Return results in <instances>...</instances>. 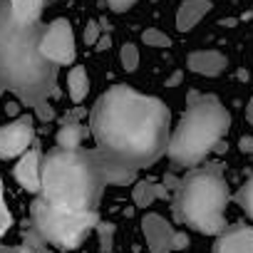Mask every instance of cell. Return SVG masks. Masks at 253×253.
<instances>
[{
	"mask_svg": "<svg viewBox=\"0 0 253 253\" xmlns=\"http://www.w3.org/2000/svg\"><path fill=\"white\" fill-rule=\"evenodd\" d=\"M209 10H211V0H184L176 10V30L189 33L209 15Z\"/></svg>",
	"mask_w": 253,
	"mask_h": 253,
	"instance_id": "obj_13",
	"label": "cell"
},
{
	"mask_svg": "<svg viewBox=\"0 0 253 253\" xmlns=\"http://www.w3.org/2000/svg\"><path fill=\"white\" fill-rule=\"evenodd\" d=\"M3 92H5V89H3V84H0V94H3Z\"/></svg>",
	"mask_w": 253,
	"mask_h": 253,
	"instance_id": "obj_29",
	"label": "cell"
},
{
	"mask_svg": "<svg viewBox=\"0 0 253 253\" xmlns=\"http://www.w3.org/2000/svg\"><path fill=\"white\" fill-rule=\"evenodd\" d=\"M119 60H122V67L126 72H137L139 67V50L134 42H124L122 50H119Z\"/></svg>",
	"mask_w": 253,
	"mask_h": 253,
	"instance_id": "obj_18",
	"label": "cell"
},
{
	"mask_svg": "<svg viewBox=\"0 0 253 253\" xmlns=\"http://www.w3.org/2000/svg\"><path fill=\"white\" fill-rule=\"evenodd\" d=\"M169 107L129 84H114L97 97L89 109V134L99 159L122 179L134 184L142 169H149L167 154Z\"/></svg>",
	"mask_w": 253,
	"mask_h": 253,
	"instance_id": "obj_1",
	"label": "cell"
},
{
	"mask_svg": "<svg viewBox=\"0 0 253 253\" xmlns=\"http://www.w3.org/2000/svg\"><path fill=\"white\" fill-rule=\"evenodd\" d=\"M233 199H236V204L246 211V216L253 221V176H251V179H248L238 191H236V196H233Z\"/></svg>",
	"mask_w": 253,
	"mask_h": 253,
	"instance_id": "obj_17",
	"label": "cell"
},
{
	"mask_svg": "<svg viewBox=\"0 0 253 253\" xmlns=\"http://www.w3.org/2000/svg\"><path fill=\"white\" fill-rule=\"evenodd\" d=\"M107 186L122 179L99 159L94 149L52 147L40 162V199L62 213H99Z\"/></svg>",
	"mask_w": 253,
	"mask_h": 253,
	"instance_id": "obj_2",
	"label": "cell"
},
{
	"mask_svg": "<svg viewBox=\"0 0 253 253\" xmlns=\"http://www.w3.org/2000/svg\"><path fill=\"white\" fill-rule=\"evenodd\" d=\"M134 3H137V0H107V5H109L114 13H126Z\"/></svg>",
	"mask_w": 253,
	"mask_h": 253,
	"instance_id": "obj_23",
	"label": "cell"
},
{
	"mask_svg": "<svg viewBox=\"0 0 253 253\" xmlns=\"http://www.w3.org/2000/svg\"><path fill=\"white\" fill-rule=\"evenodd\" d=\"M30 221L42 241H47L50 246L72 251L99 223V213H62V211L50 209L40 196H35L30 204Z\"/></svg>",
	"mask_w": 253,
	"mask_h": 253,
	"instance_id": "obj_6",
	"label": "cell"
},
{
	"mask_svg": "<svg viewBox=\"0 0 253 253\" xmlns=\"http://www.w3.org/2000/svg\"><path fill=\"white\" fill-rule=\"evenodd\" d=\"M213 253H253V228L248 226L223 228L213 243Z\"/></svg>",
	"mask_w": 253,
	"mask_h": 253,
	"instance_id": "obj_11",
	"label": "cell"
},
{
	"mask_svg": "<svg viewBox=\"0 0 253 253\" xmlns=\"http://www.w3.org/2000/svg\"><path fill=\"white\" fill-rule=\"evenodd\" d=\"M142 231L149 246V253H171V243H174V228L171 223L159 216V213H147L142 218Z\"/></svg>",
	"mask_w": 253,
	"mask_h": 253,
	"instance_id": "obj_9",
	"label": "cell"
},
{
	"mask_svg": "<svg viewBox=\"0 0 253 253\" xmlns=\"http://www.w3.org/2000/svg\"><path fill=\"white\" fill-rule=\"evenodd\" d=\"M40 55L55 67L75 62V33H72V25L67 18H57V20L42 25Z\"/></svg>",
	"mask_w": 253,
	"mask_h": 253,
	"instance_id": "obj_7",
	"label": "cell"
},
{
	"mask_svg": "<svg viewBox=\"0 0 253 253\" xmlns=\"http://www.w3.org/2000/svg\"><path fill=\"white\" fill-rule=\"evenodd\" d=\"M33 119L30 117H20L5 126H0V159H15L23 157L30 147H33Z\"/></svg>",
	"mask_w": 253,
	"mask_h": 253,
	"instance_id": "obj_8",
	"label": "cell"
},
{
	"mask_svg": "<svg viewBox=\"0 0 253 253\" xmlns=\"http://www.w3.org/2000/svg\"><path fill=\"white\" fill-rule=\"evenodd\" d=\"M67 94L75 104L84 102L87 94H89V77H87V70L82 65H75L67 75Z\"/></svg>",
	"mask_w": 253,
	"mask_h": 253,
	"instance_id": "obj_15",
	"label": "cell"
},
{
	"mask_svg": "<svg viewBox=\"0 0 253 253\" xmlns=\"http://www.w3.org/2000/svg\"><path fill=\"white\" fill-rule=\"evenodd\" d=\"M10 226H13V216H10V211H8L5 194H3V181H0V238L8 233Z\"/></svg>",
	"mask_w": 253,
	"mask_h": 253,
	"instance_id": "obj_21",
	"label": "cell"
},
{
	"mask_svg": "<svg viewBox=\"0 0 253 253\" xmlns=\"http://www.w3.org/2000/svg\"><path fill=\"white\" fill-rule=\"evenodd\" d=\"M246 119H248V124L253 126V97H251V102H248V107H246Z\"/></svg>",
	"mask_w": 253,
	"mask_h": 253,
	"instance_id": "obj_27",
	"label": "cell"
},
{
	"mask_svg": "<svg viewBox=\"0 0 253 253\" xmlns=\"http://www.w3.org/2000/svg\"><path fill=\"white\" fill-rule=\"evenodd\" d=\"M45 0H8L10 18L20 25H40Z\"/></svg>",
	"mask_w": 253,
	"mask_h": 253,
	"instance_id": "obj_14",
	"label": "cell"
},
{
	"mask_svg": "<svg viewBox=\"0 0 253 253\" xmlns=\"http://www.w3.org/2000/svg\"><path fill=\"white\" fill-rule=\"evenodd\" d=\"M40 25H20L0 0V84L33 109L47 104L57 92V67L40 55Z\"/></svg>",
	"mask_w": 253,
	"mask_h": 253,
	"instance_id": "obj_3",
	"label": "cell"
},
{
	"mask_svg": "<svg viewBox=\"0 0 253 253\" xmlns=\"http://www.w3.org/2000/svg\"><path fill=\"white\" fill-rule=\"evenodd\" d=\"M112 45V40H109V35H102L99 40H97V50H107Z\"/></svg>",
	"mask_w": 253,
	"mask_h": 253,
	"instance_id": "obj_26",
	"label": "cell"
},
{
	"mask_svg": "<svg viewBox=\"0 0 253 253\" xmlns=\"http://www.w3.org/2000/svg\"><path fill=\"white\" fill-rule=\"evenodd\" d=\"M228 184L218 164L196 167L189 171L174 191V213L189 228L218 236L226 228V206H228Z\"/></svg>",
	"mask_w": 253,
	"mask_h": 253,
	"instance_id": "obj_5",
	"label": "cell"
},
{
	"mask_svg": "<svg viewBox=\"0 0 253 253\" xmlns=\"http://www.w3.org/2000/svg\"><path fill=\"white\" fill-rule=\"evenodd\" d=\"M169 196V189L162 186V184H152V181H134V189H132V201L139 206V209H147L154 199H167Z\"/></svg>",
	"mask_w": 253,
	"mask_h": 253,
	"instance_id": "obj_16",
	"label": "cell"
},
{
	"mask_svg": "<svg viewBox=\"0 0 253 253\" xmlns=\"http://www.w3.org/2000/svg\"><path fill=\"white\" fill-rule=\"evenodd\" d=\"M179 82H181V72H176V75H171V80H169L167 84H169V87H174V84H179Z\"/></svg>",
	"mask_w": 253,
	"mask_h": 253,
	"instance_id": "obj_28",
	"label": "cell"
},
{
	"mask_svg": "<svg viewBox=\"0 0 253 253\" xmlns=\"http://www.w3.org/2000/svg\"><path fill=\"white\" fill-rule=\"evenodd\" d=\"M40 162H42V152H40V144H33L15 164L13 169V176L15 181L30 191V194H40Z\"/></svg>",
	"mask_w": 253,
	"mask_h": 253,
	"instance_id": "obj_10",
	"label": "cell"
},
{
	"mask_svg": "<svg viewBox=\"0 0 253 253\" xmlns=\"http://www.w3.org/2000/svg\"><path fill=\"white\" fill-rule=\"evenodd\" d=\"M84 45H97V40L102 38V25H99V20H89L87 25H84Z\"/></svg>",
	"mask_w": 253,
	"mask_h": 253,
	"instance_id": "obj_22",
	"label": "cell"
},
{
	"mask_svg": "<svg viewBox=\"0 0 253 253\" xmlns=\"http://www.w3.org/2000/svg\"><path fill=\"white\" fill-rule=\"evenodd\" d=\"M231 126L228 109L213 97L201 92H189L186 112L176 129L169 134L167 157L174 167H199L218 144Z\"/></svg>",
	"mask_w": 253,
	"mask_h": 253,
	"instance_id": "obj_4",
	"label": "cell"
},
{
	"mask_svg": "<svg viewBox=\"0 0 253 253\" xmlns=\"http://www.w3.org/2000/svg\"><path fill=\"white\" fill-rule=\"evenodd\" d=\"M94 231H97V236H99V248H102L104 253H109V251H112V238H114V233H117V226H114V223H107V221H99V223L94 226Z\"/></svg>",
	"mask_w": 253,
	"mask_h": 253,
	"instance_id": "obj_20",
	"label": "cell"
},
{
	"mask_svg": "<svg viewBox=\"0 0 253 253\" xmlns=\"http://www.w3.org/2000/svg\"><path fill=\"white\" fill-rule=\"evenodd\" d=\"M189 246V236L186 233H174V243H171V251H181Z\"/></svg>",
	"mask_w": 253,
	"mask_h": 253,
	"instance_id": "obj_24",
	"label": "cell"
},
{
	"mask_svg": "<svg viewBox=\"0 0 253 253\" xmlns=\"http://www.w3.org/2000/svg\"><path fill=\"white\" fill-rule=\"evenodd\" d=\"M186 65L191 72L196 75H204V77H218L226 67H228V60L223 52L218 50H196L186 57Z\"/></svg>",
	"mask_w": 253,
	"mask_h": 253,
	"instance_id": "obj_12",
	"label": "cell"
},
{
	"mask_svg": "<svg viewBox=\"0 0 253 253\" xmlns=\"http://www.w3.org/2000/svg\"><path fill=\"white\" fill-rule=\"evenodd\" d=\"M238 149H241L243 154H253V137H241Z\"/></svg>",
	"mask_w": 253,
	"mask_h": 253,
	"instance_id": "obj_25",
	"label": "cell"
},
{
	"mask_svg": "<svg viewBox=\"0 0 253 253\" xmlns=\"http://www.w3.org/2000/svg\"><path fill=\"white\" fill-rule=\"evenodd\" d=\"M142 40H144V45H149V47H171V38H169L167 33L157 30V28H147V30L142 33Z\"/></svg>",
	"mask_w": 253,
	"mask_h": 253,
	"instance_id": "obj_19",
	"label": "cell"
}]
</instances>
